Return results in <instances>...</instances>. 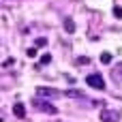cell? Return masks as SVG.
<instances>
[{
  "label": "cell",
  "instance_id": "obj_1",
  "mask_svg": "<svg viewBox=\"0 0 122 122\" xmlns=\"http://www.w3.org/2000/svg\"><path fill=\"white\" fill-rule=\"evenodd\" d=\"M32 105H34V109H39V112H43V114H49V116H54V114H58V109L49 103V101H43L41 97H36V99H32Z\"/></svg>",
  "mask_w": 122,
  "mask_h": 122
},
{
  "label": "cell",
  "instance_id": "obj_2",
  "mask_svg": "<svg viewBox=\"0 0 122 122\" xmlns=\"http://www.w3.org/2000/svg\"><path fill=\"white\" fill-rule=\"evenodd\" d=\"M86 84H88L90 88H94V90H105V79H103L101 73H92V75H88V77H86Z\"/></svg>",
  "mask_w": 122,
  "mask_h": 122
},
{
  "label": "cell",
  "instance_id": "obj_3",
  "mask_svg": "<svg viewBox=\"0 0 122 122\" xmlns=\"http://www.w3.org/2000/svg\"><path fill=\"white\" fill-rule=\"evenodd\" d=\"M101 122H118L120 120V112L118 109H109V107H103V112L99 114Z\"/></svg>",
  "mask_w": 122,
  "mask_h": 122
},
{
  "label": "cell",
  "instance_id": "obj_4",
  "mask_svg": "<svg viewBox=\"0 0 122 122\" xmlns=\"http://www.w3.org/2000/svg\"><path fill=\"white\" fill-rule=\"evenodd\" d=\"M34 92H36V97H41V99H58V97H62V92H58L56 88H45V86H39Z\"/></svg>",
  "mask_w": 122,
  "mask_h": 122
},
{
  "label": "cell",
  "instance_id": "obj_5",
  "mask_svg": "<svg viewBox=\"0 0 122 122\" xmlns=\"http://www.w3.org/2000/svg\"><path fill=\"white\" fill-rule=\"evenodd\" d=\"M13 114H15L17 118H24V116H26V107H24L21 103H15V105H13Z\"/></svg>",
  "mask_w": 122,
  "mask_h": 122
},
{
  "label": "cell",
  "instance_id": "obj_6",
  "mask_svg": "<svg viewBox=\"0 0 122 122\" xmlns=\"http://www.w3.org/2000/svg\"><path fill=\"white\" fill-rule=\"evenodd\" d=\"M64 30H66V32H75V24H73V19H64Z\"/></svg>",
  "mask_w": 122,
  "mask_h": 122
},
{
  "label": "cell",
  "instance_id": "obj_7",
  "mask_svg": "<svg viewBox=\"0 0 122 122\" xmlns=\"http://www.w3.org/2000/svg\"><path fill=\"white\" fill-rule=\"evenodd\" d=\"M101 62H103V64H109V62H112V54H109V51H103V54H101Z\"/></svg>",
  "mask_w": 122,
  "mask_h": 122
},
{
  "label": "cell",
  "instance_id": "obj_8",
  "mask_svg": "<svg viewBox=\"0 0 122 122\" xmlns=\"http://www.w3.org/2000/svg\"><path fill=\"white\" fill-rule=\"evenodd\" d=\"M114 15H116L118 19H122V6H114Z\"/></svg>",
  "mask_w": 122,
  "mask_h": 122
},
{
  "label": "cell",
  "instance_id": "obj_9",
  "mask_svg": "<svg viewBox=\"0 0 122 122\" xmlns=\"http://www.w3.org/2000/svg\"><path fill=\"white\" fill-rule=\"evenodd\" d=\"M34 45H36V47H45V45H47V39H36Z\"/></svg>",
  "mask_w": 122,
  "mask_h": 122
},
{
  "label": "cell",
  "instance_id": "obj_10",
  "mask_svg": "<svg viewBox=\"0 0 122 122\" xmlns=\"http://www.w3.org/2000/svg\"><path fill=\"white\" fill-rule=\"evenodd\" d=\"M49 60H51V56H49V54H45V56L41 58V64H49Z\"/></svg>",
  "mask_w": 122,
  "mask_h": 122
},
{
  "label": "cell",
  "instance_id": "obj_11",
  "mask_svg": "<svg viewBox=\"0 0 122 122\" xmlns=\"http://www.w3.org/2000/svg\"><path fill=\"white\" fill-rule=\"evenodd\" d=\"M114 73H116V75H118V73H122V62H120V64H116V69H114Z\"/></svg>",
  "mask_w": 122,
  "mask_h": 122
}]
</instances>
